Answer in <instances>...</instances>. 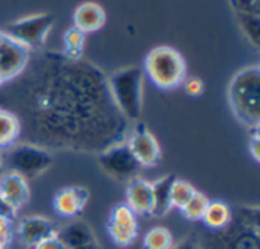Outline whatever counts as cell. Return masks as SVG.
Returning <instances> with one entry per match:
<instances>
[{"instance_id": "6da1fadb", "label": "cell", "mask_w": 260, "mask_h": 249, "mask_svg": "<svg viewBox=\"0 0 260 249\" xmlns=\"http://www.w3.org/2000/svg\"><path fill=\"white\" fill-rule=\"evenodd\" d=\"M229 99L236 117L254 128L260 122V68L250 65L238 72L229 85Z\"/></svg>"}, {"instance_id": "7a4b0ae2", "label": "cell", "mask_w": 260, "mask_h": 249, "mask_svg": "<svg viewBox=\"0 0 260 249\" xmlns=\"http://www.w3.org/2000/svg\"><path fill=\"white\" fill-rule=\"evenodd\" d=\"M110 97L125 120L136 122L142 114L143 72L139 67H128L113 73L107 81Z\"/></svg>"}, {"instance_id": "3957f363", "label": "cell", "mask_w": 260, "mask_h": 249, "mask_svg": "<svg viewBox=\"0 0 260 249\" xmlns=\"http://www.w3.org/2000/svg\"><path fill=\"white\" fill-rule=\"evenodd\" d=\"M186 61L169 46L154 47L145 61V73L161 90H174L186 81Z\"/></svg>"}, {"instance_id": "277c9868", "label": "cell", "mask_w": 260, "mask_h": 249, "mask_svg": "<svg viewBox=\"0 0 260 249\" xmlns=\"http://www.w3.org/2000/svg\"><path fill=\"white\" fill-rule=\"evenodd\" d=\"M0 157L3 169L6 167L8 172L18 173L26 180L41 175L53 163L52 155L44 148L32 143L14 145L6 149L5 155Z\"/></svg>"}, {"instance_id": "5b68a950", "label": "cell", "mask_w": 260, "mask_h": 249, "mask_svg": "<svg viewBox=\"0 0 260 249\" xmlns=\"http://www.w3.org/2000/svg\"><path fill=\"white\" fill-rule=\"evenodd\" d=\"M53 26V17L49 14H35L24 18H20L11 23L6 29V35L15 40L17 43L26 46L27 49L40 46L44 43L49 30Z\"/></svg>"}, {"instance_id": "8992f818", "label": "cell", "mask_w": 260, "mask_h": 249, "mask_svg": "<svg viewBox=\"0 0 260 249\" xmlns=\"http://www.w3.org/2000/svg\"><path fill=\"white\" fill-rule=\"evenodd\" d=\"M99 164L110 176L119 181H129L137 176L142 167L125 143H116L104 149L99 157Z\"/></svg>"}, {"instance_id": "52a82bcc", "label": "cell", "mask_w": 260, "mask_h": 249, "mask_svg": "<svg viewBox=\"0 0 260 249\" xmlns=\"http://www.w3.org/2000/svg\"><path fill=\"white\" fill-rule=\"evenodd\" d=\"M29 62V49L5 32L0 38V76L3 82L17 78Z\"/></svg>"}, {"instance_id": "ba28073f", "label": "cell", "mask_w": 260, "mask_h": 249, "mask_svg": "<svg viewBox=\"0 0 260 249\" xmlns=\"http://www.w3.org/2000/svg\"><path fill=\"white\" fill-rule=\"evenodd\" d=\"M108 233L111 240L119 246H128L137 239V216L126 204H120L111 211Z\"/></svg>"}, {"instance_id": "9c48e42d", "label": "cell", "mask_w": 260, "mask_h": 249, "mask_svg": "<svg viewBox=\"0 0 260 249\" xmlns=\"http://www.w3.org/2000/svg\"><path fill=\"white\" fill-rule=\"evenodd\" d=\"M126 145L142 167H152L160 161V145L143 125L136 126Z\"/></svg>"}, {"instance_id": "30bf717a", "label": "cell", "mask_w": 260, "mask_h": 249, "mask_svg": "<svg viewBox=\"0 0 260 249\" xmlns=\"http://www.w3.org/2000/svg\"><path fill=\"white\" fill-rule=\"evenodd\" d=\"M126 205L136 215H152V184L140 176H134L126 184Z\"/></svg>"}, {"instance_id": "8fae6325", "label": "cell", "mask_w": 260, "mask_h": 249, "mask_svg": "<svg viewBox=\"0 0 260 249\" xmlns=\"http://www.w3.org/2000/svg\"><path fill=\"white\" fill-rule=\"evenodd\" d=\"M58 231L55 228V225L41 216H30L26 218L20 222L18 225V237L20 240L26 245V246H37L40 242H43L44 239L55 236Z\"/></svg>"}, {"instance_id": "7c38bea8", "label": "cell", "mask_w": 260, "mask_h": 249, "mask_svg": "<svg viewBox=\"0 0 260 249\" xmlns=\"http://www.w3.org/2000/svg\"><path fill=\"white\" fill-rule=\"evenodd\" d=\"M0 196L15 210L23 207L29 199V186L26 178L18 173L8 172L0 175Z\"/></svg>"}, {"instance_id": "4fadbf2b", "label": "cell", "mask_w": 260, "mask_h": 249, "mask_svg": "<svg viewBox=\"0 0 260 249\" xmlns=\"http://www.w3.org/2000/svg\"><path fill=\"white\" fill-rule=\"evenodd\" d=\"M88 192L84 187H66L61 189L53 199L55 210L64 218H75L81 213L87 204Z\"/></svg>"}, {"instance_id": "5bb4252c", "label": "cell", "mask_w": 260, "mask_h": 249, "mask_svg": "<svg viewBox=\"0 0 260 249\" xmlns=\"http://www.w3.org/2000/svg\"><path fill=\"white\" fill-rule=\"evenodd\" d=\"M245 218L247 219L241 222L242 227L229 233V237L224 242V249H260L257 218L251 222L248 221V215H245Z\"/></svg>"}, {"instance_id": "9a60e30c", "label": "cell", "mask_w": 260, "mask_h": 249, "mask_svg": "<svg viewBox=\"0 0 260 249\" xmlns=\"http://www.w3.org/2000/svg\"><path fill=\"white\" fill-rule=\"evenodd\" d=\"M66 249H101L91 230L82 222H73L56 233Z\"/></svg>"}, {"instance_id": "2e32d148", "label": "cell", "mask_w": 260, "mask_h": 249, "mask_svg": "<svg viewBox=\"0 0 260 249\" xmlns=\"http://www.w3.org/2000/svg\"><path fill=\"white\" fill-rule=\"evenodd\" d=\"M105 20L107 15L104 8L94 2H85L79 5L73 14V26L82 30L84 33L98 32L104 27Z\"/></svg>"}, {"instance_id": "e0dca14e", "label": "cell", "mask_w": 260, "mask_h": 249, "mask_svg": "<svg viewBox=\"0 0 260 249\" xmlns=\"http://www.w3.org/2000/svg\"><path fill=\"white\" fill-rule=\"evenodd\" d=\"M175 178L168 175L165 178H160L152 184V215L154 216H166L172 205H171V186Z\"/></svg>"}, {"instance_id": "ac0fdd59", "label": "cell", "mask_w": 260, "mask_h": 249, "mask_svg": "<svg viewBox=\"0 0 260 249\" xmlns=\"http://www.w3.org/2000/svg\"><path fill=\"white\" fill-rule=\"evenodd\" d=\"M232 219H233L232 208L225 202H222V201H210L201 221L210 230L222 231L224 228H227L230 225Z\"/></svg>"}, {"instance_id": "d6986e66", "label": "cell", "mask_w": 260, "mask_h": 249, "mask_svg": "<svg viewBox=\"0 0 260 249\" xmlns=\"http://www.w3.org/2000/svg\"><path fill=\"white\" fill-rule=\"evenodd\" d=\"M20 135L21 129L17 116L8 110L0 108V149H8L14 146Z\"/></svg>"}, {"instance_id": "ffe728a7", "label": "cell", "mask_w": 260, "mask_h": 249, "mask_svg": "<svg viewBox=\"0 0 260 249\" xmlns=\"http://www.w3.org/2000/svg\"><path fill=\"white\" fill-rule=\"evenodd\" d=\"M143 246L145 249H171L174 246V237L168 228L155 227L146 233Z\"/></svg>"}, {"instance_id": "44dd1931", "label": "cell", "mask_w": 260, "mask_h": 249, "mask_svg": "<svg viewBox=\"0 0 260 249\" xmlns=\"http://www.w3.org/2000/svg\"><path fill=\"white\" fill-rule=\"evenodd\" d=\"M209 202H210V199L204 193L195 190V193L192 195V198L181 208V213L189 221H201L203 216H204V213H206V210H207Z\"/></svg>"}, {"instance_id": "7402d4cb", "label": "cell", "mask_w": 260, "mask_h": 249, "mask_svg": "<svg viewBox=\"0 0 260 249\" xmlns=\"http://www.w3.org/2000/svg\"><path fill=\"white\" fill-rule=\"evenodd\" d=\"M84 43H85V33L79 30L78 27H70L66 35H64V47H66V55L70 59H79L84 50Z\"/></svg>"}, {"instance_id": "603a6c76", "label": "cell", "mask_w": 260, "mask_h": 249, "mask_svg": "<svg viewBox=\"0 0 260 249\" xmlns=\"http://www.w3.org/2000/svg\"><path fill=\"white\" fill-rule=\"evenodd\" d=\"M193 193H195V189L192 184H189L187 181H183V180H174L172 186H171V205H172V208L181 210L186 205V202L192 198Z\"/></svg>"}, {"instance_id": "cb8c5ba5", "label": "cell", "mask_w": 260, "mask_h": 249, "mask_svg": "<svg viewBox=\"0 0 260 249\" xmlns=\"http://www.w3.org/2000/svg\"><path fill=\"white\" fill-rule=\"evenodd\" d=\"M232 6L235 9L236 17H260L259 0H232Z\"/></svg>"}, {"instance_id": "d4e9b609", "label": "cell", "mask_w": 260, "mask_h": 249, "mask_svg": "<svg viewBox=\"0 0 260 249\" xmlns=\"http://www.w3.org/2000/svg\"><path fill=\"white\" fill-rule=\"evenodd\" d=\"M184 88L189 96H201L204 93V82L200 78H190L184 82Z\"/></svg>"}, {"instance_id": "484cf974", "label": "cell", "mask_w": 260, "mask_h": 249, "mask_svg": "<svg viewBox=\"0 0 260 249\" xmlns=\"http://www.w3.org/2000/svg\"><path fill=\"white\" fill-rule=\"evenodd\" d=\"M260 137H259V126H254L253 128V137L250 140V145H248V149L251 152V157L254 158L256 163L260 161Z\"/></svg>"}, {"instance_id": "4316f807", "label": "cell", "mask_w": 260, "mask_h": 249, "mask_svg": "<svg viewBox=\"0 0 260 249\" xmlns=\"http://www.w3.org/2000/svg\"><path fill=\"white\" fill-rule=\"evenodd\" d=\"M34 249H66V246L62 245L59 237L55 234V236H50V237L44 239L43 242H40L37 246H34Z\"/></svg>"}, {"instance_id": "83f0119b", "label": "cell", "mask_w": 260, "mask_h": 249, "mask_svg": "<svg viewBox=\"0 0 260 249\" xmlns=\"http://www.w3.org/2000/svg\"><path fill=\"white\" fill-rule=\"evenodd\" d=\"M11 233H12V227H11V219L0 216V237L11 240Z\"/></svg>"}, {"instance_id": "f1b7e54d", "label": "cell", "mask_w": 260, "mask_h": 249, "mask_svg": "<svg viewBox=\"0 0 260 249\" xmlns=\"http://www.w3.org/2000/svg\"><path fill=\"white\" fill-rule=\"evenodd\" d=\"M15 208L11 205V204H8L2 196H0V216H5V218H8V219H14V215H15Z\"/></svg>"}, {"instance_id": "f546056e", "label": "cell", "mask_w": 260, "mask_h": 249, "mask_svg": "<svg viewBox=\"0 0 260 249\" xmlns=\"http://www.w3.org/2000/svg\"><path fill=\"white\" fill-rule=\"evenodd\" d=\"M171 249H201L200 243L193 239H184L180 243H177L175 246H172Z\"/></svg>"}, {"instance_id": "4dcf8cb0", "label": "cell", "mask_w": 260, "mask_h": 249, "mask_svg": "<svg viewBox=\"0 0 260 249\" xmlns=\"http://www.w3.org/2000/svg\"><path fill=\"white\" fill-rule=\"evenodd\" d=\"M8 243H9V240H8V239H3V237H0V249H6Z\"/></svg>"}, {"instance_id": "1f68e13d", "label": "cell", "mask_w": 260, "mask_h": 249, "mask_svg": "<svg viewBox=\"0 0 260 249\" xmlns=\"http://www.w3.org/2000/svg\"><path fill=\"white\" fill-rule=\"evenodd\" d=\"M3 173V164H2V157H0V175Z\"/></svg>"}, {"instance_id": "d6a6232c", "label": "cell", "mask_w": 260, "mask_h": 249, "mask_svg": "<svg viewBox=\"0 0 260 249\" xmlns=\"http://www.w3.org/2000/svg\"><path fill=\"white\" fill-rule=\"evenodd\" d=\"M2 33H3V32H0V38H2ZM2 84H5V82H3V79H2V76H0V85H2Z\"/></svg>"}]
</instances>
